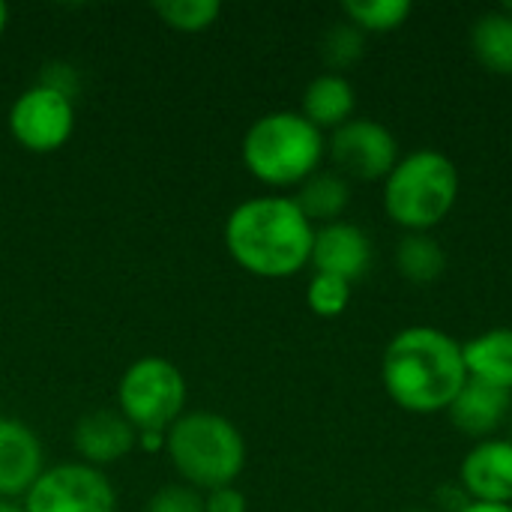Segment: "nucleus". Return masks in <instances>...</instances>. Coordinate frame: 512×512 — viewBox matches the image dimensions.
<instances>
[{
    "instance_id": "f257e3e1",
    "label": "nucleus",
    "mask_w": 512,
    "mask_h": 512,
    "mask_svg": "<svg viewBox=\"0 0 512 512\" xmlns=\"http://www.w3.org/2000/svg\"><path fill=\"white\" fill-rule=\"evenodd\" d=\"M468 381L462 342L432 324L399 330L381 357V384L408 414H441Z\"/></svg>"
},
{
    "instance_id": "f03ea898",
    "label": "nucleus",
    "mask_w": 512,
    "mask_h": 512,
    "mask_svg": "<svg viewBox=\"0 0 512 512\" xmlns=\"http://www.w3.org/2000/svg\"><path fill=\"white\" fill-rule=\"evenodd\" d=\"M315 225L291 195H258L225 219V249L258 279H288L309 267Z\"/></svg>"
},
{
    "instance_id": "7ed1b4c3",
    "label": "nucleus",
    "mask_w": 512,
    "mask_h": 512,
    "mask_svg": "<svg viewBox=\"0 0 512 512\" xmlns=\"http://www.w3.org/2000/svg\"><path fill=\"white\" fill-rule=\"evenodd\" d=\"M240 156L246 171L273 189H297L327 156V138L300 111L261 114L243 135Z\"/></svg>"
},
{
    "instance_id": "20e7f679",
    "label": "nucleus",
    "mask_w": 512,
    "mask_h": 512,
    "mask_svg": "<svg viewBox=\"0 0 512 512\" xmlns=\"http://www.w3.org/2000/svg\"><path fill=\"white\" fill-rule=\"evenodd\" d=\"M462 177L456 162L432 147L396 162L384 180V213L405 234H432L456 207Z\"/></svg>"
},
{
    "instance_id": "39448f33",
    "label": "nucleus",
    "mask_w": 512,
    "mask_h": 512,
    "mask_svg": "<svg viewBox=\"0 0 512 512\" xmlns=\"http://www.w3.org/2000/svg\"><path fill=\"white\" fill-rule=\"evenodd\" d=\"M165 453L186 486L198 492H213L234 486L246 468L243 432L222 414L186 411L165 432Z\"/></svg>"
},
{
    "instance_id": "423d86ee",
    "label": "nucleus",
    "mask_w": 512,
    "mask_h": 512,
    "mask_svg": "<svg viewBox=\"0 0 512 512\" xmlns=\"http://www.w3.org/2000/svg\"><path fill=\"white\" fill-rule=\"evenodd\" d=\"M117 411L135 432H168L186 414V378L165 357L135 360L117 384Z\"/></svg>"
},
{
    "instance_id": "0eeeda50",
    "label": "nucleus",
    "mask_w": 512,
    "mask_h": 512,
    "mask_svg": "<svg viewBox=\"0 0 512 512\" xmlns=\"http://www.w3.org/2000/svg\"><path fill=\"white\" fill-rule=\"evenodd\" d=\"M327 156L333 159V171L345 180H387V174L402 159L399 138L393 129L372 117H351L327 138Z\"/></svg>"
},
{
    "instance_id": "6e6552de",
    "label": "nucleus",
    "mask_w": 512,
    "mask_h": 512,
    "mask_svg": "<svg viewBox=\"0 0 512 512\" xmlns=\"http://www.w3.org/2000/svg\"><path fill=\"white\" fill-rule=\"evenodd\" d=\"M117 492L102 468L66 462L42 471L24 495V512H114Z\"/></svg>"
},
{
    "instance_id": "1a4fd4ad",
    "label": "nucleus",
    "mask_w": 512,
    "mask_h": 512,
    "mask_svg": "<svg viewBox=\"0 0 512 512\" xmlns=\"http://www.w3.org/2000/svg\"><path fill=\"white\" fill-rule=\"evenodd\" d=\"M75 132V105L66 93L33 84L9 108V135L30 153H54Z\"/></svg>"
},
{
    "instance_id": "9d476101",
    "label": "nucleus",
    "mask_w": 512,
    "mask_h": 512,
    "mask_svg": "<svg viewBox=\"0 0 512 512\" xmlns=\"http://www.w3.org/2000/svg\"><path fill=\"white\" fill-rule=\"evenodd\" d=\"M459 486L468 501L512 507V438L477 441L459 465Z\"/></svg>"
},
{
    "instance_id": "9b49d317",
    "label": "nucleus",
    "mask_w": 512,
    "mask_h": 512,
    "mask_svg": "<svg viewBox=\"0 0 512 512\" xmlns=\"http://www.w3.org/2000/svg\"><path fill=\"white\" fill-rule=\"evenodd\" d=\"M309 267H315V273L339 276L354 285L372 267V240L360 225L348 219L321 225L315 228Z\"/></svg>"
},
{
    "instance_id": "f8f14e48",
    "label": "nucleus",
    "mask_w": 512,
    "mask_h": 512,
    "mask_svg": "<svg viewBox=\"0 0 512 512\" xmlns=\"http://www.w3.org/2000/svg\"><path fill=\"white\" fill-rule=\"evenodd\" d=\"M42 444L21 420L0 417V498L12 501L30 492L42 477Z\"/></svg>"
},
{
    "instance_id": "ddd939ff",
    "label": "nucleus",
    "mask_w": 512,
    "mask_h": 512,
    "mask_svg": "<svg viewBox=\"0 0 512 512\" xmlns=\"http://www.w3.org/2000/svg\"><path fill=\"white\" fill-rule=\"evenodd\" d=\"M72 441H75V450L84 459V465L102 468V465L126 459L135 450L138 432L120 411L99 408V411L84 414L75 423Z\"/></svg>"
},
{
    "instance_id": "4468645a",
    "label": "nucleus",
    "mask_w": 512,
    "mask_h": 512,
    "mask_svg": "<svg viewBox=\"0 0 512 512\" xmlns=\"http://www.w3.org/2000/svg\"><path fill=\"white\" fill-rule=\"evenodd\" d=\"M447 414L462 435L474 441H486L495 438V432H501V426L510 420L512 393L468 378L456 393V399L450 402Z\"/></svg>"
},
{
    "instance_id": "2eb2a0df",
    "label": "nucleus",
    "mask_w": 512,
    "mask_h": 512,
    "mask_svg": "<svg viewBox=\"0 0 512 512\" xmlns=\"http://www.w3.org/2000/svg\"><path fill=\"white\" fill-rule=\"evenodd\" d=\"M354 108H357V90L348 81V75L339 72L315 75L306 84L300 102V114L321 132H333L342 123H348L354 117Z\"/></svg>"
},
{
    "instance_id": "dca6fc26",
    "label": "nucleus",
    "mask_w": 512,
    "mask_h": 512,
    "mask_svg": "<svg viewBox=\"0 0 512 512\" xmlns=\"http://www.w3.org/2000/svg\"><path fill=\"white\" fill-rule=\"evenodd\" d=\"M462 360L471 381L512 393V327H492L462 342Z\"/></svg>"
},
{
    "instance_id": "f3484780",
    "label": "nucleus",
    "mask_w": 512,
    "mask_h": 512,
    "mask_svg": "<svg viewBox=\"0 0 512 512\" xmlns=\"http://www.w3.org/2000/svg\"><path fill=\"white\" fill-rule=\"evenodd\" d=\"M303 216L321 228L330 222H339L351 204V183L339 171H315L306 183L297 186V195H291Z\"/></svg>"
},
{
    "instance_id": "a211bd4d",
    "label": "nucleus",
    "mask_w": 512,
    "mask_h": 512,
    "mask_svg": "<svg viewBox=\"0 0 512 512\" xmlns=\"http://www.w3.org/2000/svg\"><path fill=\"white\" fill-rule=\"evenodd\" d=\"M471 51L483 69L512 78V15L489 9L471 24Z\"/></svg>"
},
{
    "instance_id": "6ab92c4d",
    "label": "nucleus",
    "mask_w": 512,
    "mask_h": 512,
    "mask_svg": "<svg viewBox=\"0 0 512 512\" xmlns=\"http://www.w3.org/2000/svg\"><path fill=\"white\" fill-rule=\"evenodd\" d=\"M396 270L411 285H432L447 273V249L432 234H405L396 246Z\"/></svg>"
},
{
    "instance_id": "aec40b11",
    "label": "nucleus",
    "mask_w": 512,
    "mask_h": 512,
    "mask_svg": "<svg viewBox=\"0 0 512 512\" xmlns=\"http://www.w3.org/2000/svg\"><path fill=\"white\" fill-rule=\"evenodd\" d=\"M411 0H345L342 15L363 33H393L411 18Z\"/></svg>"
},
{
    "instance_id": "412c9836",
    "label": "nucleus",
    "mask_w": 512,
    "mask_h": 512,
    "mask_svg": "<svg viewBox=\"0 0 512 512\" xmlns=\"http://www.w3.org/2000/svg\"><path fill=\"white\" fill-rule=\"evenodd\" d=\"M363 54H366V33L357 30L351 21H336L324 30L321 60H324L327 72L345 75V69H351Z\"/></svg>"
},
{
    "instance_id": "4be33fe9",
    "label": "nucleus",
    "mask_w": 512,
    "mask_h": 512,
    "mask_svg": "<svg viewBox=\"0 0 512 512\" xmlns=\"http://www.w3.org/2000/svg\"><path fill=\"white\" fill-rule=\"evenodd\" d=\"M153 9L162 18V24H168L171 30H180V33L210 30L222 15V6L216 0H168V3L162 0Z\"/></svg>"
},
{
    "instance_id": "5701e85b",
    "label": "nucleus",
    "mask_w": 512,
    "mask_h": 512,
    "mask_svg": "<svg viewBox=\"0 0 512 512\" xmlns=\"http://www.w3.org/2000/svg\"><path fill=\"white\" fill-rule=\"evenodd\" d=\"M351 303V282L327 273H315L306 288V306L318 318H339Z\"/></svg>"
},
{
    "instance_id": "b1692460",
    "label": "nucleus",
    "mask_w": 512,
    "mask_h": 512,
    "mask_svg": "<svg viewBox=\"0 0 512 512\" xmlns=\"http://www.w3.org/2000/svg\"><path fill=\"white\" fill-rule=\"evenodd\" d=\"M147 512H204V495L186 483H174V486H162L150 504Z\"/></svg>"
},
{
    "instance_id": "393cba45",
    "label": "nucleus",
    "mask_w": 512,
    "mask_h": 512,
    "mask_svg": "<svg viewBox=\"0 0 512 512\" xmlns=\"http://www.w3.org/2000/svg\"><path fill=\"white\" fill-rule=\"evenodd\" d=\"M246 495L237 486H222L204 495V512H246Z\"/></svg>"
},
{
    "instance_id": "a878e982",
    "label": "nucleus",
    "mask_w": 512,
    "mask_h": 512,
    "mask_svg": "<svg viewBox=\"0 0 512 512\" xmlns=\"http://www.w3.org/2000/svg\"><path fill=\"white\" fill-rule=\"evenodd\" d=\"M165 432H138L135 447H141L144 453H162L165 450Z\"/></svg>"
},
{
    "instance_id": "bb28decb",
    "label": "nucleus",
    "mask_w": 512,
    "mask_h": 512,
    "mask_svg": "<svg viewBox=\"0 0 512 512\" xmlns=\"http://www.w3.org/2000/svg\"><path fill=\"white\" fill-rule=\"evenodd\" d=\"M459 512H512L510 504H480V501H468Z\"/></svg>"
},
{
    "instance_id": "cd10ccee",
    "label": "nucleus",
    "mask_w": 512,
    "mask_h": 512,
    "mask_svg": "<svg viewBox=\"0 0 512 512\" xmlns=\"http://www.w3.org/2000/svg\"><path fill=\"white\" fill-rule=\"evenodd\" d=\"M6 24H9V6H6V3L0 0V36H3Z\"/></svg>"
},
{
    "instance_id": "c85d7f7f",
    "label": "nucleus",
    "mask_w": 512,
    "mask_h": 512,
    "mask_svg": "<svg viewBox=\"0 0 512 512\" xmlns=\"http://www.w3.org/2000/svg\"><path fill=\"white\" fill-rule=\"evenodd\" d=\"M0 512H24V507H18V504H12V501H3V498H0Z\"/></svg>"
},
{
    "instance_id": "c756f323",
    "label": "nucleus",
    "mask_w": 512,
    "mask_h": 512,
    "mask_svg": "<svg viewBox=\"0 0 512 512\" xmlns=\"http://www.w3.org/2000/svg\"><path fill=\"white\" fill-rule=\"evenodd\" d=\"M402 512H435V510H429V507H408V510H402Z\"/></svg>"
},
{
    "instance_id": "7c9ffc66",
    "label": "nucleus",
    "mask_w": 512,
    "mask_h": 512,
    "mask_svg": "<svg viewBox=\"0 0 512 512\" xmlns=\"http://www.w3.org/2000/svg\"><path fill=\"white\" fill-rule=\"evenodd\" d=\"M501 9H504V12H510V15H512V0H510V3H504Z\"/></svg>"
}]
</instances>
